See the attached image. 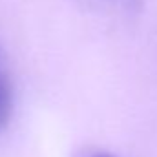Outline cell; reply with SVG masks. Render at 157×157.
<instances>
[{
    "mask_svg": "<svg viewBox=\"0 0 157 157\" xmlns=\"http://www.w3.org/2000/svg\"><path fill=\"white\" fill-rule=\"evenodd\" d=\"M13 104H15L13 82H11V75L7 70V60H6L4 49L0 48V132H4L11 121Z\"/></svg>",
    "mask_w": 157,
    "mask_h": 157,
    "instance_id": "7a4b0ae2",
    "label": "cell"
},
{
    "mask_svg": "<svg viewBox=\"0 0 157 157\" xmlns=\"http://www.w3.org/2000/svg\"><path fill=\"white\" fill-rule=\"evenodd\" d=\"M84 157H115V155H112L108 152H91V154H88V155H84Z\"/></svg>",
    "mask_w": 157,
    "mask_h": 157,
    "instance_id": "3957f363",
    "label": "cell"
},
{
    "mask_svg": "<svg viewBox=\"0 0 157 157\" xmlns=\"http://www.w3.org/2000/svg\"><path fill=\"white\" fill-rule=\"evenodd\" d=\"M71 2L82 11L104 18H132L137 17L144 7V0H71Z\"/></svg>",
    "mask_w": 157,
    "mask_h": 157,
    "instance_id": "6da1fadb",
    "label": "cell"
}]
</instances>
